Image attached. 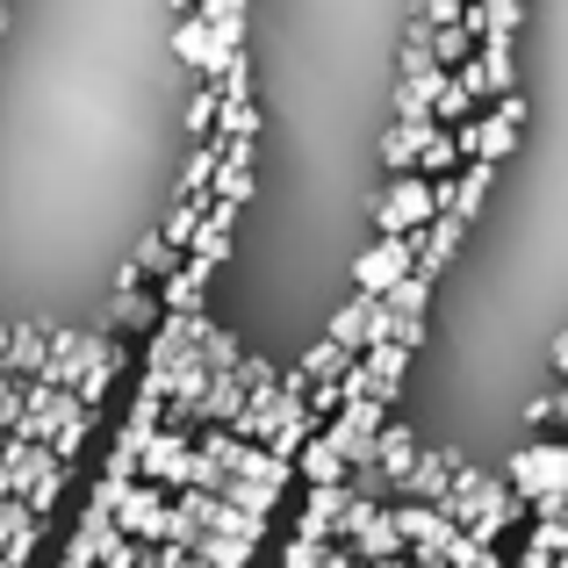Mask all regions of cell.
Masks as SVG:
<instances>
[{
    "mask_svg": "<svg viewBox=\"0 0 568 568\" xmlns=\"http://www.w3.org/2000/svg\"><path fill=\"white\" fill-rule=\"evenodd\" d=\"M555 375H561V382H568V332H561V338H555Z\"/></svg>",
    "mask_w": 568,
    "mask_h": 568,
    "instance_id": "9a60e30c",
    "label": "cell"
},
{
    "mask_svg": "<svg viewBox=\"0 0 568 568\" xmlns=\"http://www.w3.org/2000/svg\"><path fill=\"white\" fill-rule=\"evenodd\" d=\"M432 216H439V187L417 181V173H396V181L375 194V223H382V237H417Z\"/></svg>",
    "mask_w": 568,
    "mask_h": 568,
    "instance_id": "6da1fadb",
    "label": "cell"
},
{
    "mask_svg": "<svg viewBox=\"0 0 568 568\" xmlns=\"http://www.w3.org/2000/svg\"><path fill=\"white\" fill-rule=\"evenodd\" d=\"M439 123H388L382 130V166H388V181H396V173H417V152H425V138Z\"/></svg>",
    "mask_w": 568,
    "mask_h": 568,
    "instance_id": "52a82bcc",
    "label": "cell"
},
{
    "mask_svg": "<svg viewBox=\"0 0 568 568\" xmlns=\"http://www.w3.org/2000/svg\"><path fill=\"white\" fill-rule=\"evenodd\" d=\"M410 274H417V237H375V245L353 260V281H361V295H375V303H388Z\"/></svg>",
    "mask_w": 568,
    "mask_h": 568,
    "instance_id": "7a4b0ae2",
    "label": "cell"
},
{
    "mask_svg": "<svg viewBox=\"0 0 568 568\" xmlns=\"http://www.w3.org/2000/svg\"><path fill=\"white\" fill-rule=\"evenodd\" d=\"M460 14H468V0H417V22L425 29H454Z\"/></svg>",
    "mask_w": 568,
    "mask_h": 568,
    "instance_id": "4fadbf2b",
    "label": "cell"
},
{
    "mask_svg": "<svg viewBox=\"0 0 568 568\" xmlns=\"http://www.w3.org/2000/svg\"><path fill=\"white\" fill-rule=\"evenodd\" d=\"M460 231H468L460 216H432L425 231H417V274H425V281H432V274H439V266L460 252Z\"/></svg>",
    "mask_w": 568,
    "mask_h": 568,
    "instance_id": "8992f818",
    "label": "cell"
},
{
    "mask_svg": "<svg viewBox=\"0 0 568 568\" xmlns=\"http://www.w3.org/2000/svg\"><path fill=\"white\" fill-rule=\"evenodd\" d=\"M375 310H382L375 295H353V303L332 317V332H324V338H332V346H346V353H367V324H375Z\"/></svg>",
    "mask_w": 568,
    "mask_h": 568,
    "instance_id": "9c48e42d",
    "label": "cell"
},
{
    "mask_svg": "<svg viewBox=\"0 0 568 568\" xmlns=\"http://www.w3.org/2000/svg\"><path fill=\"white\" fill-rule=\"evenodd\" d=\"M518 123H526V101L511 94V101H497L489 115H475V123L460 130V144H468V159H483V166H497V159H504V152L518 144Z\"/></svg>",
    "mask_w": 568,
    "mask_h": 568,
    "instance_id": "277c9868",
    "label": "cell"
},
{
    "mask_svg": "<svg viewBox=\"0 0 568 568\" xmlns=\"http://www.w3.org/2000/svg\"><path fill=\"white\" fill-rule=\"evenodd\" d=\"M511 489H518V504H540V497H555V489L568 483V439H540V446H518L511 454Z\"/></svg>",
    "mask_w": 568,
    "mask_h": 568,
    "instance_id": "3957f363",
    "label": "cell"
},
{
    "mask_svg": "<svg viewBox=\"0 0 568 568\" xmlns=\"http://www.w3.org/2000/svg\"><path fill=\"white\" fill-rule=\"evenodd\" d=\"M468 109H475V94L454 80V72H446V80H439V101H432V123H460V130H468V123H475Z\"/></svg>",
    "mask_w": 568,
    "mask_h": 568,
    "instance_id": "8fae6325",
    "label": "cell"
},
{
    "mask_svg": "<svg viewBox=\"0 0 568 568\" xmlns=\"http://www.w3.org/2000/svg\"><path fill=\"white\" fill-rule=\"evenodd\" d=\"M468 58H475V37L460 22L454 29H432V65H439V72H460Z\"/></svg>",
    "mask_w": 568,
    "mask_h": 568,
    "instance_id": "30bf717a",
    "label": "cell"
},
{
    "mask_svg": "<svg viewBox=\"0 0 568 568\" xmlns=\"http://www.w3.org/2000/svg\"><path fill=\"white\" fill-rule=\"evenodd\" d=\"M425 303H432V281L425 274H410L396 295H388V310H396V317H425Z\"/></svg>",
    "mask_w": 568,
    "mask_h": 568,
    "instance_id": "7c38bea8",
    "label": "cell"
},
{
    "mask_svg": "<svg viewBox=\"0 0 568 568\" xmlns=\"http://www.w3.org/2000/svg\"><path fill=\"white\" fill-rule=\"evenodd\" d=\"M540 403H547V417L561 425V439H568V382H561V396H540Z\"/></svg>",
    "mask_w": 568,
    "mask_h": 568,
    "instance_id": "5bb4252c",
    "label": "cell"
},
{
    "mask_svg": "<svg viewBox=\"0 0 568 568\" xmlns=\"http://www.w3.org/2000/svg\"><path fill=\"white\" fill-rule=\"evenodd\" d=\"M460 159H468V144H460V130H432L425 138V152H417V181H454L460 173Z\"/></svg>",
    "mask_w": 568,
    "mask_h": 568,
    "instance_id": "ba28073f",
    "label": "cell"
},
{
    "mask_svg": "<svg viewBox=\"0 0 568 568\" xmlns=\"http://www.w3.org/2000/svg\"><path fill=\"white\" fill-rule=\"evenodd\" d=\"M489 181H497V166H460L454 181H439V216H460V223H475V209L489 202Z\"/></svg>",
    "mask_w": 568,
    "mask_h": 568,
    "instance_id": "5b68a950",
    "label": "cell"
}]
</instances>
